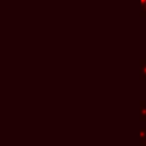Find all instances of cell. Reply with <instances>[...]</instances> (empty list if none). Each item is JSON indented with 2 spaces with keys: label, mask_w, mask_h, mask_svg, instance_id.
<instances>
[{
  "label": "cell",
  "mask_w": 146,
  "mask_h": 146,
  "mask_svg": "<svg viewBox=\"0 0 146 146\" xmlns=\"http://www.w3.org/2000/svg\"><path fill=\"white\" fill-rule=\"evenodd\" d=\"M139 120L141 122H146V102L140 100V106H139Z\"/></svg>",
  "instance_id": "cell-1"
},
{
  "label": "cell",
  "mask_w": 146,
  "mask_h": 146,
  "mask_svg": "<svg viewBox=\"0 0 146 146\" xmlns=\"http://www.w3.org/2000/svg\"><path fill=\"white\" fill-rule=\"evenodd\" d=\"M140 64V70H139V78L140 80H146V64L139 63Z\"/></svg>",
  "instance_id": "cell-2"
},
{
  "label": "cell",
  "mask_w": 146,
  "mask_h": 146,
  "mask_svg": "<svg viewBox=\"0 0 146 146\" xmlns=\"http://www.w3.org/2000/svg\"><path fill=\"white\" fill-rule=\"evenodd\" d=\"M139 16L141 18H145L146 17V3L143 5V6H140V14H139Z\"/></svg>",
  "instance_id": "cell-3"
},
{
  "label": "cell",
  "mask_w": 146,
  "mask_h": 146,
  "mask_svg": "<svg viewBox=\"0 0 146 146\" xmlns=\"http://www.w3.org/2000/svg\"><path fill=\"white\" fill-rule=\"evenodd\" d=\"M139 146H146V139L139 141Z\"/></svg>",
  "instance_id": "cell-4"
}]
</instances>
